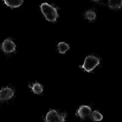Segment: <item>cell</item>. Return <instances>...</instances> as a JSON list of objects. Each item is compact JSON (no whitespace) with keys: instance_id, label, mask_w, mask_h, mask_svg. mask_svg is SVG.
<instances>
[{"instance_id":"cell-4","label":"cell","mask_w":122,"mask_h":122,"mask_svg":"<svg viewBox=\"0 0 122 122\" xmlns=\"http://www.w3.org/2000/svg\"><path fill=\"white\" fill-rule=\"evenodd\" d=\"M91 107L89 106L82 105L79 106L76 113V116L79 117L81 119L85 120L91 117L92 115Z\"/></svg>"},{"instance_id":"cell-3","label":"cell","mask_w":122,"mask_h":122,"mask_svg":"<svg viewBox=\"0 0 122 122\" xmlns=\"http://www.w3.org/2000/svg\"><path fill=\"white\" fill-rule=\"evenodd\" d=\"M99 64H100V59L95 56L90 55L86 57L84 64L80 67L87 72H91Z\"/></svg>"},{"instance_id":"cell-1","label":"cell","mask_w":122,"mask_h":122,"mask_svg":"<svg viewBox=\"0 0 122 122\" xmlns=\"http://www.w3.org/2000/svg\"><path fill=\"white\" fill-rule=\"evenodd\" d=\"M40 9L46 20L50 22H54L59 17L57 9L47 3H43L40 5Z\"/></svg>"},{"instance_id":"cell-7","label":"cell","mask_w":122,"mask_h":122,"mask_svg":"<svg viewBox=\"0 0 122 122\" xmlns=\"http://www.w3.org/2000/svg\"><path fill=\"white\" fill-rule=\"evenodd\" d=\"M4 4L11 9L17 8L21 6L24 0H3Z\"/></svg>"},{"instance_id":"cell-2","label":"cell","mask_w":122,"mask_h":122,"mask_svg":"<svg viewBox=\"0 0 122 122\" xmlns=\"http://www.w3.org/2000/svg\"><path fill=\"white\" fill-rule=\"evenodd\" d=\"M66 113H61L56 110L51 109L45 116V122H66Z\"/></svg>"},{"instance_id":"cell-6","label":"cell","mask_w":122,"mask_h":122,"mask_svg":"<svg viewBox=\"0 0 122 122\" xmlns=\"http://www.w3.org/2000/svg\"><path fill=\"white\" fill-rule=\"evenodd\" d=\"M15 91L11 88L6 87H4L0 91V100L1 101H7L11 99L14 97Z\"/></svg>"},{"instance_id":"cell-10","label":"cell","mask_w":122,"mask_h":122,"mask_svg":"<svg viewBox=\"0 0 122 122\" xmlns=\"http://www.w3.org/2000/svg\"><path fill=\"white\" fill-rule=\"evenodd\" d=\"M57 47H58L59 52L61 54H64V53H65V52L70 50L69 45L64 42H59L58 45H57Z\"/></svg>"},{"instance_id":"cell-8","label":"cell","mask_w":122,"mask_h":122,"mask_svg":"<svg viewBox=\"0 0 122 122\" xmlns=\"http://www.w3.org/2000/svg\"><path fill=\"white\" fill-rule=\"evenodd\" d=\"M108 6L112 9L122 8V0H108Z\"/></svg>"},{"instance_id":"cell-9","label":"cell","mask_w":122,"mask_h":122,"mask_svg":"<svg viewBox=\"0 0 122 122\" xmlns=\"http://www.w3.org/2000/svg\"><path fill=\"white\" fill-rule=\"evenodd\" d=\"M29 87L31 89L34 93L36 95H40L43 91V86L39 82L33 84L32 86H29Z\"/></svg>"},{"instance_id":"cell-5","label":"cell","mask_w":122,"mask_h":122,"mask_svg":"<svg viewBox=\"0 0 122 122\" xmlns=\"http://www.w3.org/2000/svg\"><path fill=\"white\" fill-rule=\"evenodd\" d=\"M2 50L5 53H11L15 51L16 45L11 39H6L3 41L1 46Z\"/></svg>"},{"instance_id":"cell-12","label":"cell","mask_w":122,"mask_h":122,"mask_svg":"<svg viewBox=\"0 0 122 122\" xmlns=\"http://www.w3.org/2000/svg\"><path fill=\"white\" fill-rule=\"evenodd\" d=\"M85 16H86L87 19L90 20V21L94 20L96 17H97V15H96L95 12L92 11V10H88V11L86 12V14H85Z\"/></svg>"},{"instance_id":"cell-11","label":"cell","mask_w":122,"mask_h":122,"mask_svg":"<svg viewBox=\"0 0 122 122\" xmlns=\"http://www.w3.org/2000/svg\"><path fill=\"white\" fill-rule=\"evenodd\" d=\"M90 118L95 122H100L103 120V117L100 112L97 111H94L92 113Z\"/></svg>"},{"instance_id":"cell-13","label":"cell","mask_w":122,"mask_h":122,"mask_svg":"<svg viewBox=\"0 0 122 122\" xmlns=\"http://www.w3.org/2000/svg\"><path fill=\"white\" fill-rule=\"evenodd\" d=\"M93 2H98L99 1V0H92Z\"/></svg>"}]
</instances>
